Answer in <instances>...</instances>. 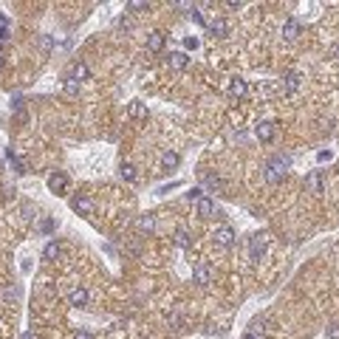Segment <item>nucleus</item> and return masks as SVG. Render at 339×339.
<instances>
[{
    "label": "nucleus",
    "mask_w": 339,
    "mask_h": 339,
    "mask_svg": "<svg viewBox=\"0 0 339 339\" xmlns=\"http://www.w3.org/2000/svg\"><path fill=\"white\" fill-rule=\"evenodd\" d=\"M286 167H288V158H283V156L271 158L269 164H266V181H269V184H280L283 178H286Z\"/></svg>",
    "instance_id": "nucleus-1"
},
{
    "label": "nucleus",
    "mask_w": 339,
    "mask_h": 339,
    "mask_svg": "<svg viewBox=\"0 0 339 339\" xmlns=\"http://www.w3.org/2000/svg\"><path fill=\"white\" fill-rule=\"evenodd\" d=\"M48 190L57 192V195H65V192H68V175L65 173H51L48 175Z\"/></svg>",
    "instance_id": "nucleus-2"
},
{
    "label": "nucleus",
    "mask_w": 339,
    "mask_h": 339,
    "mask_svg": "<svg viewBox=\"0 0 339 339\" xmlns=\"http://www.w3.org/2000/svg\"><path fill=\"white\" fill-rule=\"evenodd\" d=\"M263 252H266V237H263V235H252V237H249V257H252V260H260Z\"/></svg>",
    "instance_id": "nucleus-3"
},
{
    "label": "nucleus",
    "mask_w": 339,
    "mask_h": 339,
    "mask_svg": "<svg viewBox=\"0 0 339 339\" xmlns=\"http://www.w3.org/2000/svg\"><path fill=\"white\" fill-rule=\"evenodd\" d=\"M209 280H212V269H209L207 263H198V266L192 269V283H198V286H209Z\"/></svg>",
    "instance_id": "nucleus-4"
},
{
    "label": "nucleus",
    "mask_w": 339,
    "mask_h": 339,
    "mask_svg": "<svg viewBox=\"0 0 339 339\" xmlns=\"http://www.w3.org/2000/svg\"><path fill=\"white\" fill-rule=\"evenodd\" d=\"M215 240H218V243H221V246H232V243H235V229H232V226H218V229H215Z\"/></svg>",
    "instance_id": "nucleus-5"
},
{
    "label": "nucleus",
    "mask_w": 339,
    "mask_h": 339,
    "mask_svg": "<svg viewBox=\"0 0 339 339\" xmlns=\"http://www.w3.org/2000/svg\"><path fill=\"white\" fill-rule=\"evenodd\" d=\"M167 65L173 71H184L187 65H190V57H187V51H173L170 57H167Z\"/></svg>",
    "instance_id": "nucleus-6"
},
{
    "label": "nucleus",
    "mask_w": 339,
    "mask_h": 339,
    "mask_svg": "<svg viewBox=\"0 0 339 339\" xmlns=\"http://www.w3.org/2000/svg\"><path fill=\"white\" fill-rule=\"evenodd\" d=\"M71 209H74V212H79V215H94V201L85 198V195H79V198L71 201Z\"/></svg>",
    "instance_id": "nucleus-7"
},
{
    "label": "nucleus",
    "mask_w": 339,
    "mask_h": 339,
    "mask_svg": "<svg viewBox=\"0 0 339 339\" xmlns=\"http://www.w3.org/2000/svg\"><path fill=\"white\" fill-rule=\"evenodd\" d=\"M305 192H311V195H320L322 192V175L317 170L305 175Z\"/></svg>",
    "instance_id": "nucleus-8"
},
{
    "label": "nucleus",
    "mask_w": 339,
    "mask_h": 339,
    "mask_svg": "<svg viewBox=\"0 0 339 339\" xmlns=\"http://www.w3.org/2000/svg\"><path fill=\"white\" fill-rule=\"evenodd\" d=\"M88 300H91V294H88V288H74V291H71L68 294V303L71 305H77V308H82V305H88Z\"/></svg>",
    "instance_id": "nucleus-9"
},
{
    "label": "nucleus",
    "mask_w": 339,
    "mask_h": 339,
    "mask_svg": "<svg viewBox=\"0 0 339 339\" xmlns=\"http://www.w3.org/2000/svg\"><path fill=\"white\" fill-rule=\"evenodd\" d=\"M246 91H249V85H246V79L235 77L232 82H229V96H235V99H243Z\"/></svg>",
    "instance_id": "nucleus-10"
},
{
    "label": "nucleus",
    "mask_w": 339,
    "mask_h": 339,
    "mask_svg": "<svg viewBox=\"0 0 339 339\" xmlns=\"http://www.w3.org/2000/svg\"><path fill=\"white\" fill-rule=\"evenodd\" d=\"M147 48L153 54L161 51V48H164V31H150L147 34Z\"/></svg>",
    "instance_id": "nucleus-11"
},
{
    "label": "nucleus",
    "mask_w": 339,
    "mask_h": 339,
    "mask_svg": "<svg viewBox=\"0 0 339 339\" xmlns=\"http://www.w3.org/2000/svg\"><path fill=\"white\" fill-rule=\"evenodd\" d=\"M283 37H286V40H297V37H300V20L288 17L286 23H283Z\"/></svg>",
    "instance_id": "nucleus-12"
},
{
    "label": "nucleus",
    "mask_w": 339,
    "mask_h": 339,
    "mask_svg": "<svg viewBox=\"0 0 339 339\" xmlns=\"http://www.w3.org/2000/svg\"><path fill=\"white\" fill-rule=\"evenodd\" d=\"M254 136H257L260 141H271V139H274V124H271V122H260L257 127H254Z\"/></svg>",
    "instance_id": "nucleus-13"
},
{
    "label": "nucleus",
    "mask_w": 339,
    "mask_h": 339,
    "mask_svg": "<svg viewBox=\"0 0 339 339\" xmlns=\"http://www.w3.org/2000/svg\"><path fill=\"white\" fill-rule=\"evenodd\" d=\"M300 71H291V74H286L283 77V88H286V94H294L297 88H300Z\"/></svg>",
    "instance_id": "nucleus-14"
},
{
    "label": "nucleus",
    "mask_w": 339,
    "mask_h": 339,
    "mask_svg": "<svg viewBox=\"0 0 339 339\" xmlns=\"http://www.w3.org/2000/svg\"><path fill=\"white\" fill-rule=\"evenodd\" d=\"M209 31H212V37H226L229 34V23H226L224 17H215L209 23Z\"/></svg>",
    "instance_id": "nucleus-15"
},
{
    "label": "nucleus",
    "mask_w": 339,
    "mask_h": 339,
    "mask_svg": "<svg viewBox=\"0 0 339 339\" xmlns=\"http://www.w3.org/2000/svg\"><path fill=\"white\" fill-rule=\"evenodd\" d=\"M68 77H71V79H77V82H82V79L91 77V71H88L85 62H74V65H71V74H68Z\"/></svg>",
    "instance_id": "nucleus-16"
},
{
    "label": "nucleus",
    "mask_w": 339,
    "mask_h": 339,
    "mask_svg": "<svg viewBox=\"0 0 339 339\" xmlns=\"http://www.w3.org/2000/svg\"><path fill=\"white\" fill-rule=\"evenodd\" d=\"M195 209H198V215H201V218H212V215H215V204H212L209 198L195 201Z\"/></svg>",
    "instance_id": "nucleus-17"
},
{
    "label": "nucleus",
    "mask_w": 339,
    "mask_h": 339,
    "mask_svg": "<svg viewBox=\"0 0 339 339\" xmlns=\"http://www.w3.org/2000/svg\"><path fill=\"white\" fill-rule=\"evenodd\" d=\"M173 240H175L178 249H190V246H192V235L187 232V229H178V232L173 235Z\"/></svg>",
    "instance_id": "nucleus-18"
},
{
    "label": "nucleus",
    "mask_w": 339,
    "mask_h": 339,
    "mask_svg": "<svg viewBox=\"0 0 339 339\" xmlns=\"http://www.w3.org/2000/svg\"><path fill=\"white\" fill-rule=\"evenodd\" d=\"M178 161H181V156H178L175 150H167L164 156H161V167H164V170H173V167H178Z\"/></svg>",
    "instance_id": "nucleus-19"
},
{
    "label": "nucleus",
    "mask_w": 339,
    "mask_h": 339,
    "mask_svg": "<svg viewBox=\"0 0 339 339\" xmlns=\"http://www.w3.org/2000/svg\"><path fill=\"white\" fill-rule=\"evenodd\" d=\"M127 113H130L133 119H144V116H147V108H144V102H130Z\"/></svg>",
    "instance_id": "nucleus-20"
},
{
    "label": "nucleus",
    "mask_w": 339,
    "mask_h": 339,
    "mask_svg": "<svg viewBox=\"0 0 339 339\" xmlns=\"http://www.w3.org/2000/svg\"><path fill=\"white\" fill-rule=\"evenodd\" d=\"M119 173H122V178L127 184H136V178H139V173H136V167H133V164H122V170H119Z\"/></svg>",
    "instance_id": "nucleus-21"
},
{
    "label": "nucleus",
    "mask_w": 339,
    "mask_h": 339,
    "mask_svg": "<svg viewBox=\"0 0 339 339\" xmlns=\"http://www.w3.org/2000/svg\"><path fill=\"white\" fill-rule=\"evenodd\" d=\"M139 229H141V232H153V229H156V218H153V215H141L139 218Z\"/></svg>",
    "instance_id": "nucleus-22"
},
{
    "label": "nucleus",
    "mask_w": 339,
    "mask_h": 339,
    "mask_svg": "<svg viewBox=\"0 0 339 339\" xmlns=\"http://www.w3.org/2000/svg\"><path fill=\"white\" fill-rule=\"evenodd\" d=\"M57 254H60V240H51V243L43 249V257H45V260H54Z\"/></svg>",
    "instance_id": "nucleus-23"
},
{
    "label": "nucleus",
    "mask_w": 339,
    "mask_h": 339,
    "mask_svg": "<svg viewBox=\"0 0 339 339\" xmlns=\"http://www.w3.org/2000/svg\"><path fill=\"white\" fill-rule=\"evenodd\" d=\"M204 184H207L209 190H224V181H221V178H218V175H204Z\"/></svg>",
    "instance_id": "nucleus-24"
},
{
    "label": "nucleus",
    "mask_w": 339,
    "mask_h": 339,
    "mask_svg": "<svg viewBox=\"0 0 339 339\" xmlns=\"http://www.w3.org/2000/svg\"><path fill=\"white\" fill-rule=\"evenodd\" d=\"M65 94H68V96H77L79 94V82H77V79H65Z\"/></svg>",
    "instance_id": "nucleus-25"
},
{
    "label": "nucleus",
    "mask_w": 339,
    "mask_h": 339,
    "mask_svg": "<svg viewBox=\"0 0 339 339\" xmlns=\"http://www.w3.org/2000/svg\"><path fill=\"white\" fill-rule=\"evenodd\" d=\"M198 37H184V48H187V51H195V48H198Z\"/></svg>",
    "instance_id": "nucleus-26"
},
{
    "label": "nucleus",
    "mask_w": 339,
    "mask_h": 339,
    "mask_svg": "<svg viewBox=\"0 0 339 339\" xmlns=\"http://www.w3.org/2000/svg\"><path fill=\"white\" fill-rule=\"evenodd\" d=\"M187 198H190V201H201V198H204V190H201V187H192V192H187Z\"/></svg>",
    "instance_id": "nucleus-27"
},
{
    "label": "nucleus",
    "mask_w": 339,
    "mask_h": 339,
    "mask_svg": "<svg viewBox=\"0 0 339 339\" xmlns=\"http://www.w3.org/2000/svg\"><path fill=\"white\" fill-rule=\"evenodd\" d=\"M331 158H334L331 150H320V153H317V161H331Z\"/></svg>",
    "instance_id": "nucleus-28"
},
{
    "label": "nucleus",
    "mask_w": 339,
    "mask_h": 339,
    "mask_svg": "<svg viewBox=\"0 0 339 339\" xmlns=\"http://www.w3.org/2000/svg\"><path fill=\"white\" fill-rule=\"evenodd\" d=\"M328 339H339V322H334L328 328Z\"/></svg>",
    "instance_id": "nucleus-29"
},
{
    "label": "nucleus",
    "mask_w": 339,
    "mask_h": 339,
    "mask_svg": "<svg viewBox=\"0 0 339 339\" xmlns=\"http://www.w3.org/2000/svg\"><path fill=\"white\" fill-rule=\"evenodd\" d=\"M74 339H94V337H91V331H85V328H79L77 334H74Z\"/></svg>",
    "instance_id": "nucleus-30"
},
{
    "label": "nucleus",
    "mask_w": 339,
    "mask_h": 339,
    "mask_svg": "<svg viewBox=\"0 0 339 339\" xmlns=\"http://www.w3.org/2000/svg\"><path fill=\"white\" fill-rule=\"evenodd\" d=\"M51 229H54V221H43V224H40V232H45V235H48Z\"/></svg>",
    "instance_id": "nucleus-31"
},
{
    "label": "nucleus",
    "mask_w": 339,
    "mask_h": 339,
    "mask_svg": "<svg viewBox=\"0 0 339 339\" xmlns=\"http://www.w3.org/2000/svg\"><path fill=\"white\" fill-rule=\"evenodd\" d=\"M40 45H43V51H51V37H43V40H40Z\"/></svg>",
    "instance_id": "nucleus-32"
},
{
    "label": "nucleus",
    "mask_w": 339,
    "mask_h": 339,
    "mask_svg": "<svg viewBox=\"0 0 339 339\" xmlns=\"http://www.w3.org/2000/svg\"><path fill=\"white\" fill-rule=\"evenodd\" d=\"M331 54H334V57H337V60H339V43L334 45V48H331Z\"/></svg>",
    "instance_id": "nucleus-33"
},
{
    "label": "nucleus",
    "mask_w": 339,
    "mask_h": 339,
    "mask_svg": "<svg viewBox=\"0 0 339 339\" xmlns=\"http://www.w3.org/2000/svg\"><path fill=\"white\" fill-rule=\"evenodd\" d=\"M23 339H37V337L31 334V331H26V334H23Z\"/></svg>",
    "instance_id": "nucleus-34"
},
{
    "label": "nucleus",
    "mask_w": 339,
    "mask_h": 339,
    "mask_svg": "<svg viewBox=\"0 0 339 339\" xmlns=\"http://www.w3.org/2000/svg\"><path fill=\"white\" fill-rule=\"evenodd\" d=\"M243 339H260V337H257V334H252V331H249V334H246Z\"/></svg>",
    "instance_id": "nucleus-35"
},
{
    "label": "nucleus",
    "mask_w": 339,
    "mask_h": 339,
    "mask_svg": "<svg viewBox=\"0 0 339 339\" xmlns=\"http://www.w3.org/2000/svg\"><path fill=\"white\" fill-rule=\"evenodd\" d=\"M0 65H3V57H0Z\"/></svg>",
    "instance_id": "nucleus-36"
}]
</instances>
